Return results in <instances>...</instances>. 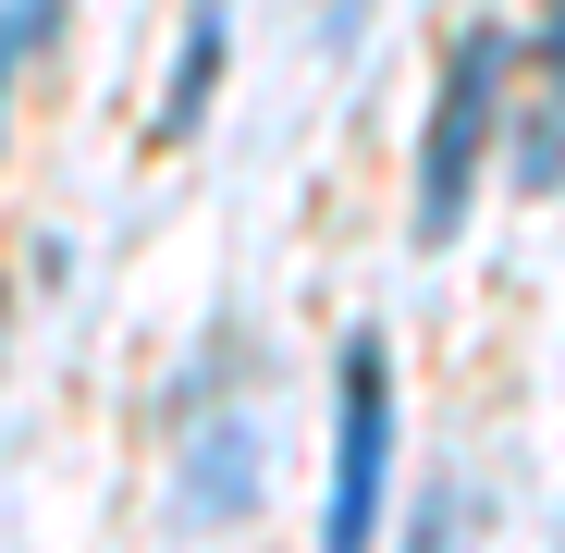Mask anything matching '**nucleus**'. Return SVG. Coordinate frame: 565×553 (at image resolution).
<instances>
[{"mask_svg": "<svg viewBox=\"0 0 565 553\" xmlns=\"http://www.w3.org/2000/svg\"><path fill=\"white\" fill-rule=\"evenodd\" d=\"M504 124H516V25H467V38L443 50L430 124H418V210H406L418 246H455V234H467L480 172L504 160Z\"/></svg>", "mask_w": 565, "mask_h": 553, "instance_id": "nucleus-1", "label": "nucleus"}, {"mask_svg": "<svg viewBox=\"0 0 565 553\" xmlns=\"http://www.w3.org/2000/svg\"><path fill=\"white\" fill-rule=\"evenodd\" d=\"M382 492H394V344L344 332V357H332V517H320V553H382Z\"/></svg>", "mask_w": 565, "mask_h": 553, "instance_id": "nucleus-2", "label": "nucleus"}, {"mask_svg": "<svg viewBox=\"0 0 565 553\" xmlns=\"http://www.w3.org/2000/svg\"><path fill=\"white\" fill-rule=\"evenodd\" d=\"M258 480H270V430H258V406H184V443H172V517H184V529H246V517H258Z\"/></svg>", "mask_w": 565, "mask_h": 553, "instance_id": "nucleus-3", "label": "nucleus"}, {"mask_svg": "<svg viewBox=\"0 0 565 553\" xmlns=\"http://www.w3.org/2000/svg\"><path fill=\"white\" fill-rule=\"evenodd\" d=\"M222 62H234V13L198 0V13H184V50H172V86H160V136H198V124H210Z\"/></svg>", "mask_w": 565, "mask_h": 553, "instance_id": "nucleus-4", "label": "nucleus"}, {"mask_svg": "<svg viewBox=\"0 0 565 553\" xmlns=\"http://www.w3.org/2000/svg\"><path fill=\"white\" fill-rule=\"evenodd\" d=\"M394 553H467V492H455V480H430V492L394 517Z\"/></svg>", "mask_w": 565, "mask_h": 553, "instance_id": "nucleus-5", "label": "nucleus"}, {"mask_svg": "<svg viewBox=\"0 0 565 553\" xmlns=\"http://www.w3.org/2000/svg\"><path fill=\"white\" fill-rule=\"evenodd\" d=\"M62 25V0H0V111H13V74H25V50Z\"/></svg>", "mask_w": 565, "mask_h": 553, "instance_id": "nucleus-6", "label": "nucleus"}, {"mask_svg": "<svg viewBox=\"0 0 565 553\" xmlns=\"http://www.w3.org/2000/svg\"><path fill=\"white\" fill-rule=\"evenodd\" d=\"M516 62H541V99H529V111H565V0H541V38H529Z\"/></svg>", "mask_w": 565, "mask_h": 553, "instance_id": "nucleus-7", "label": "nucleus"}, {"mask_svg": "<svg viewBox=\"0 0 565 553\" xmlns=\"http://www.w3.org/2000/svg\"><path fill=\"white\" fill-rule=\"evenodd\" d=\"M356 25H369V0H332V25H320V38H332V50H356Z\"/></svg>", "mask_w": 565, "mask_h": 553, "instance_id": "nucleus-8", "label": "nucleus"}]
</instances>
